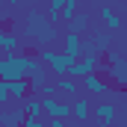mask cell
<instances>
[{
    "mask_svg": "<svg viewBox=\"0 0 127 127\" xmlns=\"http://www.w3.org/2000/svg\"><path fill=\"white\" fill-rule=\"evenodd\" d=\"M62 3H65V0H50V3H47V18H50L53 24H59V12H62Z\"/></svg>",
    "mask_w": 127,
    "mask_h": 127,
    "instance_id": "obj_16",
    "label": "cell"
},
{
    "mask_svg": "<svg viewBox=\"0 0 127 127\" xmlns=\"http://www.w3.org/2000/svg\"><path fill=\"white\" fill-rule=\"evenodd\" d=\"M3 38H6V30H3V27H0V44H3Z\"/></svg>",
    "mask_w": 127,
    "mask_h": 127,
    "instance_id": "obj_22",
    "label": "cell"
},
{
    "mask_svg": "<svg viewBox=\"0 0 127 127\" xmlns=\"http://www.w3.org/2000/svg\"><path fill=\"white\" fill-rule=\"evenodd\" d=\"M47 127H65L62 118H47Z\"/></svg>",
    "mask_w": 127,
    "mask_h": 127,
    "instance_id": "obj_20",
    "label": "cell"
},
{
    "mask_svg": "<svg viewBox=\"0 0 127 127\" xmlns=\"http://www.w3.org/2000/svg\"><path fill=\"white\" fill-rule=\"evenodd\" d=\"M83 89H86L89 95H106V92H109V83H106L97 71H92V74L83 77Z\"/></svg>",
    "mask_w": 127,
    "mask_h": 127,
    "instance_id": "obj_7",
    "label": "cell"
},
{
    "mask_svg": "<svg viewBox=\"0 0 127 127\" xmlns=\"http://www.w3.org/2000/svg\"><path fill=\"white\" fill-rule=\"evenodd\" d=\"M21 127H47V118H30V115H27Z\"/></svg>",
    "mask_w": 127,
    "mask_h": 127,
    "instance_id": "obj_19",
    "label": "cell"
},
{
    "mask_svg": "<svg viewBox=\"0 0 127 127\" xmlns=\"http://www.w3.org/2000/svg\"><path fill=\"white\" fill-rule=\"evenodd\" d=\"M9 83H6V80H0V106H6V103H9Z\"/></svg>",
    "mask_w": 127,
    "mask_h": 127,
    "instance_id": "obj_18",
    "label": "cell"
},
{
    "mask_svg": "<svg viewBox=\"0 0 127 127\" xmlns=\"http://www.w3.org/2000/svg\"><path fill=\"white\" fill-rule=\"evenodd\" d=\"M92 118H95L100 127H112V121H115V106L100 100V103H95V106H92Z\"/></svg>",
    "mask_w": 127,
    "mask_h": 127,
    "instance_id": "obj_6",
    "label": "cell"
},
{
    "mask_svg": "<svg viewBox=\"0 0 127 127\" xmlns=\"http://www.w3.org/2000/svg\"><path fill=\"white\" fill-rule=\"evenodd\" d=\"M38 97H59V89H56V80H47L41 89H38Z\"/></svg>",
    "mask_w": 127,
    "mask_h": 127,
    "instance_id": "obj_17",
    "label": "cell"
},
{
    "mask_svg": "<svg viewBox=\"0 0 127 127\" xmlns=\"http://www.w3.org/2000/svg\"><path fill=\"white\" fill-rule=\"evenodd\" d=\"M24 118H27L24 106L6 109V112H0V127H21V124H24Z\"/></svg>",
    "mask_w": 127,
    "mask_h": 127,
    "instance_id": "obj_10",
    "label": "cell"
},
{
    "mask_svg": "<svg viewBox=\"0 0 127 127\" xmlns=\"http://www.w3.org/2000/svg\"><path fill=\"white\" fill-rule=\"evenodd\" d=\"M112 3H115V0H100V6H112Z\"/></svg>",
    "mask_w": 127,
    "mask_h": 127,
    "instance_id": "obj_21",
    "label": "cell"
},
{
    "mask_svg": "<svg viewBox=\"0 0 127 127\" xmlns=\"http://www.w3.org/2000/svg\"><path fill=\"white\" fill-rule=\"evenodd\" d=\"M53 80H56V89H59V95H62V97H68V100L80 97L83 80H74V77H68V74H62V77H53Z\"/></svg>",
    "mask_w": 127,
    "mask_h": 127,
    "instance_id": "obj_4",
    "label": "cell"
},
{
    "mask_svg": "<svg viewBox=\"0 0 127 127\" xmlns=\"http://www.w3.org/2000/svg\"><path fill=\"white\" fill-rule=\"evenodd\" d=\"M71 112H74L77 121H89V118H92V100H89L86 95L74 97V100H71Z\"/></svg>",
    "mask_w": 127,
    "mask_h": 127,
    "instance_id": "obj_8",
    "label": "cell"
},
{
    "mask_svg": "<svg viewBox=\"0 0 127 127\" xmlns=\"http://www.w3.org/2000/svg\"><path fill=\"white\" fill-rule=\"evenodd\" d=\"M9 95L15 97V100H24V97L30 95V80L24 77V80H9Z\"/></svg>",
    "mask_w": 127,
    "mask_h": 127,
    "instance_id": "obj_13",
    "label": "cell"
},
{
    "mask_svg": "<svg viewBox=\"0 0 127 127\" xmlns=\"http://www.w3.org/2000/svg\"><path fill=\"white\" fill-rule=\"evenodd\" d=\"M62 53L71 59V62H77L80 56H83V41H80V35L77 32H65V38H62Z\"/></svg>",
    "mask_w": 127,
    "mask_h": 127,
    "instance_id": "obj_5",
    "label": "cell"
},
{
    "mask_svg": "<svg viewBox=\"0 0 127 127\" xmlns=\"http://www.w3.org/2000/svg\"><path fill=\"white\" fill-rule=\"evenodd\" d=\"M41 103H44V115H47V118H62V121L74 118L68 100H59V97H41Z\"/></svg>",
    "mask_w": 127,
    "mask_h": 127,
    "instance_id": "obj_3",
    "label": "cell"
},
{
    "mask_svg": "<svg viewBox=\"0 0 127 127\" xmlns=\"http://www.w3.org/2000/svg\"><path fill=\"white\" fill-rule=\"evenodd\" d=\"M92 41H95L97 53H106V50L112 47V32L109 30H97V32H92Z\"/></svg>",
    "mask_w": 127,
    "mask_h": 127,
    "instance_id": "obj_12",
    "label": "cell"
},
{
    "mask_svg": "<svg viewBox=\"0 0 127 127\" xmlns=\"http://www.w3.org/2000/svg\"><path fill=\"white\" fill-rule=\"evenodd\" d=\"M24 35L35 41V47L59 41V30H56V24H53L47 15H41L38 9H30V12H27V27H24Z\"/></svg>",
    "mask_w": 127,
    "mask_h": 127,
    "instance_id": "obj_1",
    "label": "cell"
},
{
    "mask_svg": "<svg viewBox=\"0 0 127 127\" xmlns=\"http://www.w3.org/2000/svg\"><path fill=\"white\" fill-rule=\"evenodd\" d=\"M0 50L9 56V53H18L21 50V38H18V32H6V38H3V44H0Z\"/></svg>",
    "mask_w": 127,
    "mask_h": 127,
    "instance_id": "obj_14",
    "label": "cell"
},
{
    "mask_svg": "<svg viewBox=\"0 0 127 127\" xmlns=\"http://www.w3.org/2000/svg\"><path fill=\"white\" fill-rule=\"evenodd\" d=\"M80 127H95V124H92V121H80Z\"/></svg>",
    "mask_w": 127,
    "mask_h": 127,
    "instance_id": "obj_23",
    "label": "cell"
},
{
    "mask_svg": "<svg viewBox=\"0 0 127 127\" xmlns=\"http://www.w3.org/2000/svg\"><path fill=\"white\" fill-rule=\"evenodd\" d=\"M100 18H103V30H109V32L121 30V15L112 6H100Z\"/></svg>",
    "mask_w": 127,
    "mask_h": 127,
    "instance_id": "obj_11",
    "label": "cell"
},
{
    "mask_svg": "<svg viewBox=\"0 0 127 127\" xmlns=\"http://www.w3.org/2000/svg\"><path fill=\"white\" fill-rule=\"evenodd\" d=\"M21 106H24V112H27L30 118H47V115H44V103H41L38 95H27L21 100Z\"/></svg>",
    "mask_w": 127,
    "mask_h": 127,
    "instance_id": "obj_9",
    "label": "cell"
},
{
    "mask_svg": "<svg viewBox=\"0 0 127 127\" xmlns=\"http://www.w3.org/2000/svg\"><path fill=\"white\" fill-rule=\"evenodd\" d=\"M68 30L77 32V35H83V32L89 30V15H86V12H77V15H74V21L68 24Z\"/></svg>",
    "mask_w": 127,
    "mask_h": 127,
    "instance_id": "obj_15",
    "label": "cell"
},
{
    "mask_svg": "<svg viewBox=\"0 0 127 127\" xmlns=\"http://www.w3.org/2000/svg\"><path fill=\"white\" fill-rule=\"evenodd\" d=\"M97 65H100V53H97V50H92V53H83L77 62H71L65 74H68V77H74V80H83L86 74L97 71Z\"/></svg>",
    "mask_w": 127,
    "mask_h": 127,
    "instance_id": "obj_2",
    "label": "cell"
}]
</instances>
